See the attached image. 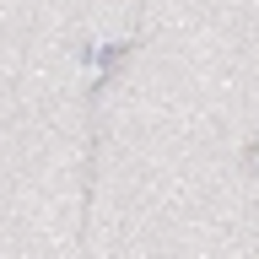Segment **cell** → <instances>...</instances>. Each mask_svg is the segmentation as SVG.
<instances>
[{"label": "cell", "instance_id": "1", "mask_svg": "<svg viewBox=\"0 0 259 259\" xmlns=\"http://www.w3.org/2000/svg\"><path fill=\"white\" fill-rule=\"evenodd\" d=\"M248 167H254V173H259V146H248Z\"/></svg>", "mask_w": 259, "mask_h": 259}]
</instances>
